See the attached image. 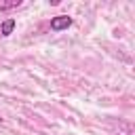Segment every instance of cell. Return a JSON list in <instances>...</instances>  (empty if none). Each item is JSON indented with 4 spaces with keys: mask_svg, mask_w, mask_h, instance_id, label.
<instances>
[{
    "mask_svg": "<svg viewBox=\"0 0 135 135\" xmlns=\"http://www.w3.org/2000/svg\"><path fill=\"white\" fill-rule=\"evenodd\" d=\"M72 23H74V21H72L70 15H57V17L51 19V30H53V32H63V30H68Z\"/></svg>",
    "mask_w": 135,
    "mask_h": 135,
    "instance_id": "cell-1",
    "label": "cell"
},
{
    "mask_svg": "<svg viewBox=\"0 0 135 135\" xmlns=\"http://www.w3.org/2000/svg\"><path fill=\"white\" fill-rule=\"evenodd\" d=\"M15 25H17V21H15L13 17H11V19H4L2 25H0V36H11L13 30H15Z\"/></svg>",
    "mask_w": 135,
    "mask_h": 135,
    "instance_id": "cell-2",
    "label": "cell"
},
{
    "mask_svg": "<svg viewBox=\"0 0 135 135\" xmlns=\"http://www.w3.org/2000/svg\"><path fill=\"white\" fill-rule=\"evenodd\" d=\"M21 6V0H11V2H0V11H8V8H17Z\"/></svg>",
    "mask_w": 135,
    "mask_h": 135,
    "instance_id": "cell-3",
    "label": "cell"
}]
</instances>
